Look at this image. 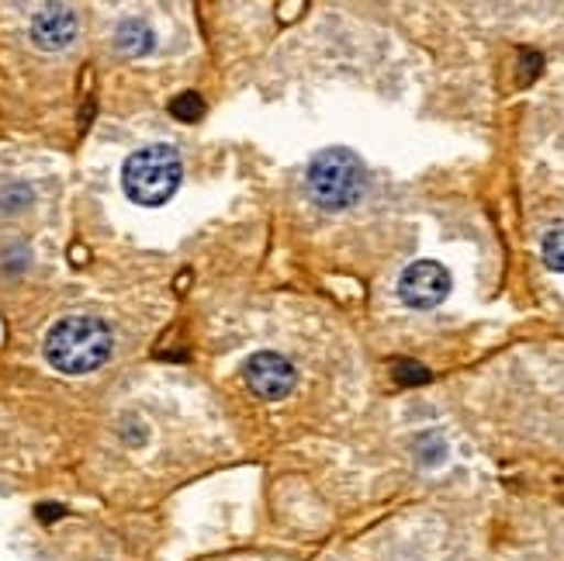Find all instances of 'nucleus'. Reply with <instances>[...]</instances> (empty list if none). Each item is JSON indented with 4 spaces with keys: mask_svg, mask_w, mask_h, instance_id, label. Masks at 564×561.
I'll return each mask as SVG.
<instances>
[{
    "mask_svg": "<svg viewBox=\"0 0 564 561\" xmlns=\"http://www.w3.org/2000/svg\"><path fill=\"white\" fill-rule=\"evenodd\" d=\"M111 357V330L94 315H66L45 336V360L63 375H90Z\"/></svg>",
    "mask_w": 564,
    "mask_h": 561,
    "instance_id": "1",
    "label": "nucleus"
},
{
    "mask_svg": "<svg viewBox=\"0 0 564 561\" xmlns=\"http://www.w3.org/2000/svg\"><path fill=\"white\" fill-rule=\"evenodd\" d=\"M181 177H184L181 153L166 142L142 145V150H135L126 160V166H121V187H126L129 198L142 208L166 205L177 194Z\"/></svg>",
    "mask_w": 564,
    "mask_h": 561,
    "instance_id": "2",
    "label": "nucleus"
},
{
    "mask_svg": "<svg viewBox=\"0 0 564 561\" xmlns=\"http://www.w3.org/2000/svg\"><path fill=\"white\" fill-rule=\"evenodd\" d=\"M364 187H367V177H364V163L357 153L333 145V150L312 157L308 174H305V191L318 208H326V212L350 208L360 202Z\"/></svg>",
    "mask_w": 564,
    "mask_h": 561,
    "instance_id": "3",
    "label": "nucleus"
},
{
    "mask_svg": "<svg viewBox=\"0 0 564 561\" xmlns=\"http://www.w3.org/2000/svg\"><path fill=\"white\" fill-rule=\"evenodd\" d=\"M451 295V271L436 260H415L399 278V299L409 309H433Z\"/></svg>",
    "mask_w": 564,
    "mask_h": 561,
    "instance_id": "4",
    "label": "nucleus"
},
{
    "mask_svg": "<svg viewBox=\"0 0 564 561\" xmlns=\"http://www.w3.org/2000/svg\"><path fill=\"white\" fill-rule=\"evenodd\" d=\"M242 378H247L250 392L267 399V402H278V399H288L294 392V364L274 350H260L247 360V368H242Z\"/></svg>",
    "mask_w": 564,
    "mask_h": 561,
    "instance_id": "5",
    "label": "nucleus"
},
{
    "mask_svg": "<svg viewBox=\"0 0 564 561\" xmlns=\"http://www.w3.org/2000/svg\"><path fill=\"white\" fill-rule=\"evenodd\" d=\"M77 11L66 8V4H48L42 8L32 24H29V35L35 42V48H45V53H59V48H66L73 39H77Z\"/></svg>",
    "mask_w": 564,
    "mask_h": 561,
    "instance_id": "6",
    "label": "nucleus"
},
{
    "mask_svg": "<svg viewBox=\"0 0 564 561\" xmlns=\"http://www.w3.org/2000/svg\"><path fill=\"white\" fill-rule=\"evenodd\" d=\"M153 45H156L153 29L139 18L121 21L115 29V48L121 56H145V53H153Z\"/></svg>",
    "mask_w": 564,
    "mask_h": 561,
    "instance_id": "7",
    "label": "nucleus"
},
{
    "mask_svg": "<svg viewBox=\"0 0 564 561\" xmlns=\"http://www.w3.org/2000/svg\"><path fill=\"white\" fill-rule=\"evenodd\" d=\"M170 115H174L177 121H202L205 115V101H202V94H177L174 101H170Z\"/></svg>",
    "mask_w": 564,
    "mask_h": 561,
    "instance_id": "8",
    "label": "nucleus"
},
{
    "mask_svg": "<svg viewBox=\"0 0 564 561\" xmlns=\"http://www.w3.org/2000/svg\"><path fill=\"white\" fill-rule=\"evenodd\" d=\"M544 263L551 267V271L564 274V226H554L544 236Z\"/></svg>",
    "mask_w": 564,
    "mask_h": 561,
    "instance_id": "9",
    "label": "nucleus"
},
{
    "mask_svg": "<svg viewBox=\"0 0 564 561\" xmlns=\"http://www.w3.org/2000/svg\"><path fill=\"white\" fill-rule=\"evenodd\" d=\"M395 378L405 381V385H426L430 381V371L423 368V364L405 360V364H399V368H395Z\"/></svg>",
    "mask_w": 564,
    "mask_h": 561,
    "instance_id": "10",
    "label": "nucleus"
},
{
    "mask_svg": "<svg viewBox=\"0 0 564 561\" xmlns=\"http://www.w3.org/2000/svg\"><path fill=\"white\" fill-rule=\"evenodd\" d=\"M42 520H56V517H63V506H42V514H39Z\"/></svg>",
    "mask_w": 564,
    "mask_h": 561,
    "instance_id": "11",
    "label": "nucleus"
}]
</instances>
